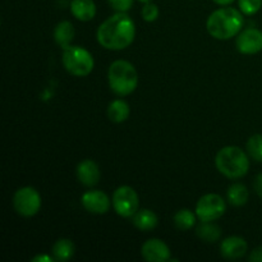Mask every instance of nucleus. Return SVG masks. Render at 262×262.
<instances>
[{
	"instance_id": "nucleus-12",
	"label": "nucleus",
	"mask_w": 262,
	"mask_h": 262,
	"mask_svg": "<svg viewBox=\"0 0 262 262\" xmlns=\"http://www.w3.org/2000/svg\"><path fill=\"white\" fill-rule=\"evenodd\" d=\"M77 178L79 183L86 187H95L99 184L100 178H101V171H100L99 165L91 159L82 160L77 165Z\"/></svg>"
},
{
	"instance_id": "nucleus-6",
	"label": "nucleus",
	"mask_w": 262,
	"mask_h": 262,
	"mask_svg": "<svg viewBox=\"0 0 262 262\" xmlns=\"http://www.w3.org/2000/svg\"><path fill=\"white\" fill-rule=\"evenodd\" d=\"M227 211L225 200L220 194L207 193L202 196L196 204L197 219L200 222H215L220 219Z\"/></svg>"
},
{
	"instance_id": "nucleus-18",
	"label": "nucleus",
	"mask_w": 262,
	"mask_h": 262,
	"mask_svg": "<svg viewBox=\"0 0 262 262\" xmlns=\"http://www.w3.org/2000/svg\"><path fill=\"white\" fill-rule=\"evenodd\" d=\"M74 243L71 239H67V238H61L58 239L53 245L51 248V253H53V257L55 258V261L59 262H66L69 261L74 255Z\"/></svg>"
},
{
	"instance_id": "nucleus-27",
	"label": "nucleus",
	"mask_w": 262,
	"mask_h": 262,
	"mask_svg": "<svg viewBox=\"0 0 262 262\" xmlns=\"http://www.w3.org/2000/svg\"><path fill=\"white\" fill-rule=\"evenodd\" d=\"M248 260H250L251 262H262V246L261 247L255 248V250L251 252Z\"/></svg>"
},
{
	"instance_id": "nucleus-13",
	"label": "nucleus",
	"mask_w": 262,
	"mask_h": 262,
	"mask_svg": "<svg viewBox=\"0 0 262 262\" xmlns=\"http://www.w3.org/2000/svg\"><path fill=\"white\" fill-rule=\"evenodd\" d=\"M248 251V245L245 238L242 237H228L220 245L222 256L227 260H238L246 256Z\"/></svg>"
},
{
	"instance_id": "nucleus-20",
	"label": "nucleus",
	"mask_w": 262,
	"mask_h": 262,
	"mask_svg": "<svg viewBox=\"0 0 262 262\" xmlns=\"http://www.w3.org/2000/svg\"><path fill=\"white\" fill-rule=\"evenodd\" d=\"M196 234L207 243L217 242L222 237V228L212 222H201L196 228Z\"/></svg>"
},
{
	"instance_id": "nucleus-5",
	"label": "nucleus",
	"mask_w": 262,
	"mask_h": 262,
	"mask_svg": "<svg viewBox=\"0 0 262 262\" xmlns=\"http://www.w3.org/2000/svg\"><path fill=\"white\" fill-rule=\"evenodd\" d=\"M61 61L69 74L76 77H86L94 71L95 60L92 54L82 46H68L63 50Z\"/></svg>"
},
{
	"instance_id": "nucleus-28",
	"label": "nucleus",
	"mask_w": 262,
	"mask_h": 262,
	"mask_svg": "<svg viewBox=\"0 0 262 262\" xmlns=\"http://www.w3.org/2000/svg\"><path fill=\"white\" fill-rule=\"evenodd\" d=\"M55 258L49 255H37L32 258V262H54Z\"/></svg>"
},
{
	"instance_id": "nucleus-22",
	"label": "nucleus",
	"mask_w": 262,
	"mask_h": 262,
	"mask_svg": "<svg viewBox=\"0 0 262 262\" xmlns=\"http://www.w3.org/2000/svg\"><path fill=\"white\" fill-rule=\"evenodd\" d=\"M246 150L250 158L257 163H262V135H253L246 143Z\"/></svg>"
},
{
	"instance_id": "nucleus-2",
	"label": "nucleus",
	"mask_w": 262,
	"mask_h": 262,
	"mask_svg": "<svg viewBox=\"0 0 262 262\" xmlns=\"http://www.w3.org/2000/svg\"><path fill=\"white\" fill-rule=\"evenodd\" d=\"M243 15L245 14L235 8H219L207 18V32L216 40H230L242 31L245 25Z\"/></svg>"
},
{
	"instance_id": "nucleus-24",
	"label": "nucleus",
	"mask_w": 262,
	"mask_h": 262,
	"mask_svg": "<svg viewBox=\"0 0 262 262\" xmlns=\"http://www.w3.org/2000/svg\"><path fill=\"white\" fill-rule=\"evenodd\" d=\"M159 8L155 3H145L142 7V10H141V15H142L143 19L146 22H155L159 18Z\"/></svg>"
},
{
	"instance_id": "nucleus-10",
	"label": "nucleus",
	"mask_w": 262,
	"mask_h": 262,
	"mask_svg": "<svg viewBox=\"0 0 262 262\" xmlns=\"http://www.w3.org/2000/svg\"><path fill=\"white\" fill-rule=\"evenodd\" d=\"M81 204L84 207V210L91 212V214L104 215L109 212L113 202L105 192L99 191V189H92V191H87L82 194Z\"/></svg>"
},
{
	"instance_id": "nucleus-3",
	"label": "nucleus",
	"mask_w": 262,
	"mask_h": 262,
	"mask_svg": "<svg viewBox=\"0 0 262 262\" xmlns=\"http://www.w3.org/2000/svg\"><path fill=\"white\" fill-rule=\"evenodd\" d=\"M216 169L229 179L243 178L250 170L248 155L238 146H225L215 156Z\"/></svg>"
},
{
	"instance_id": "nucleus-16",
	"label": "nucleus",
	"mask_w": 262,
	"mask_h": 262,
	"mask_svg": "<svg viewBox=\"0 0 262 262\" xmlns=\"http://www.w3.org/2000/svg\"><path fill=\"white\" fill-rule=\"evenodd\" d=\"M132 223L137 229L148 232L158 227V215L150 209H141L132 216Z\"/></svg>"
},
{
	"instance_id": "nucleus-25",
	"label": "nucleus",
	"mask_w": 262,
	"mask_h": 262,
	"mask_svg": "<svg viewBox=\"0 0 262 262\" xmlns=\"http://www.w3.org/2000/svg\"><path fill=\"white\" fill-rule=\"evenodd\" d=\"M107 3L115 12L124 13H127L133 5V0H107Z\"/></svg>"
},
{
	"instance_id": "nucleus-8",
	"label": "nucleus",
	"mask_w": 262,
	"mask_h": 262,
	"mask_svg": "<svg viewBox=\"0 0 262 262\" xmlns=\"http://www.w3.org/2000/svg\"><path fill=\"white\" fill-rule=\"evenodd\" d=\"M13 206L20 216H35L41 209L40 193L33 187H22L13 196Z\"/></svg>"
},
{
	"instance_id": "nucleus-14",
	"label": "nucleus",
	"mask_w": 262,
	"mask_h": 262,
	"mask_svg": "<svg viewBox=\"0 0 262 262\" xmlns=\"http://www.w3.org/2000/svg\"><path fill=\"white\" fill-rule=\"evenodd\" d=\"M96 4L94 0H72L71 13L81 22H90L96 15Z\"/></svg>"
},
{
	"instance_id": "nucleus-19",
	"label": "nucleus",
	"mask_w": 262,
	"mask_h": 262,
	"mask_svg": "<svg viewBox=\"0 0 262 262\" xmlns=\"http://www.w3.org/2000/svg\"><path fill=\"white\" fill-rule=\"evenodd\" d=\"M250 199V192H248L247 187L242 183H233L232 186L228 188L227 192V200L232 206H245Z\"/></svg>"
},
{
	"instance_id": "nucleus-7",
	"label": "nucleus",
	"mask_w": 262,
	"mask_h": 262,
	"mask_svg": "<svg viewBox=\"0 0 262 262\" xmlns=\"http://www.w3.org/2000/svg\"><path fill=\"white\" fill-rule=\"evenodd\" d=\"M113 209L119 216L132 217L140 210V199L132 187L120 186L113 193Z\"/></svg>"
},
{
	"instance_id": "nucleus-30",
	"label": "nucleus",
	"mask_w": 262,
	"mask_h": 262,
	"mask_svg": "<svg viewBox=\"0 0 262 262\" xmlns=\"http://www.w3.org/2000/svg\"><path fill=\"white\" fill-rule=\"evenodd\" d=\"M138 2H141V3H143V4H145V3H150V2H152V0H138Z\"/></svg>"
},
{
	"instance_id": "nucleus-11",
	"label": "nucleus",
	"mask_w": 262,
	"mask_h": 262,
	"mask_svg": "<svg viewBox=\"0 0 262 262\" xmlns=\"http://www.w3.org/2000/svg\"><path fill=\"white\" fill-rule=\"evenodd\" d=\"M141 255L143 260L148 262H165L170 260L171 252L164 241L159 238H151L142 245Z\"/></svg>"
},
{
	"instance_id": "nucleus-17",
	"label": "nucleus",
	"mask_w": 262,
	"mask_h": 262,
	"mask_svg": "<svg viewBox=\"0 0 262 262\" xmlns=\"http://www.w3.org/2000/svg\"><path fill=\"white\" fill-rule=\"evenodd\" d=\"M130 107L124 100L117 99L107 106V117L113 123H123L129 118Z\"/></svg>"
},
{
	"instance_id": "nucleus-9",
	"label": "nucleus",
	"mask_w": 262,
	"mask_h": 262,
	"mask_svg": "<svg viewBox=\"0 0 262 262\" xmlns=\"http://www.w3.org/2000/svg\"><path fill=\"white\" fill-rule=\"evenodd\" d=\"M235 46L241 54L253 55L262 51V31L258 28H246L237 35Z\"/></svg>"
},
{
	"instance_id": "nucleus-21",
	"label": "nucleus",
	"mask_w": 262,
	"mask_h": 262,
	"mask_svg": "<svg viewBox=\"0 0 262 262\" xmlns=\"http://www.w3.org/2000/svg\"><path fill=\"white\" fill-rule=\"evenodd\" d=\"M197 215L196 212L191 211L189 209H181L179 211L176 212L173 220L174 225L178 228L179 230H189L194 227L196 224Z\"/></svg>"
},
{
	"instance_id": "nucleus-1",
	"label": "nucleus",
	"mask_w": 262,
	"mask_h": 262,
	"mask_svg": "<svg viewBox=\"0 0 262 262\" xmlns=\"http://www.w3.org/2000/svg\"><path fill=\"white\" fill-rule=\"evenodd\" d=\"M97 41L106 50H123L130 46L136 37V26L124 12H117L100 25Z\"/></svg>"
},
{
	"instance_id": "nucleus-23",
	"label": "nucleus",
	"mask_w": 262,
	"mask_h": 262,
	"mask_svg": "<svg viewBox=\"0 0 262 262\" xmlns=\"http://www.w3.org/2000/svg\"><path fill=\"white\" fill-rule=\"evenodd\" d=\"M238 7L245 15H253L260 12L262 0H238Z\"/></svg>"
},
{
	"instance_id": "nucleus-26",
	"label": "nucleus",
	"mask_w": 262,
	"mask_h": 262,
	"mask_svg": "<svg viewBox=\"0 0 262 262\" xmlns=\"http://www.w3.org/2000/svg\"><path fill=\"white\" fill-rule=\"evenodd\" d=\"M253 189H255L256 194L258 197H262V173L257 174L255 177V182H253Z\"/></svg>"
},
{
	"instance_id": "nucleus-29",
	"label": "nucleus",
	"mask_w": 262,
	"mask_h": 262,
	"mask_svg": "<svg viewBox=\"0 0 262 262\" xmlns=\"http://www.w3.org/2000/svg\"><path fill=\"white\" fill-rule=\"evenodd\" d=\"M212 2L217 5H222V7H228V5L233 4L235 0H212Z\"/></svg>"
},
{
	"instance_id": "nucleus-15",
	"label": "nucleus",
	"mask_w": 262,
	"mask_h": 262,
	"mask_svg": "<svg viewBox=\"0 0 262 262\" xmlns=\"http://www.w3.org/2000/svg\"><path fill=\"white\" fill-rule=\"evenodd\" d=\"M74 36H76V30L73 23L69 20H61L54 28V40L63 50L72 45Z\"/></svg>"
},
{
	"instance_id": "nucleus-4",
	"label": "nucleus",
	"mask_w": 262,
	"mask_h": 262,
	"mask_svg": "<svg viewBox=\"0 0 262 262\" xmlns=\"http://www.w3.org/2000/svg\"><path fill=\"white\" fill-rule=\"evenodd\" d=\"M109 87L118 96L133 94L138 86V73L135 66L127 60H115L107 71Z\"/></svg>"
}]
</instances>
